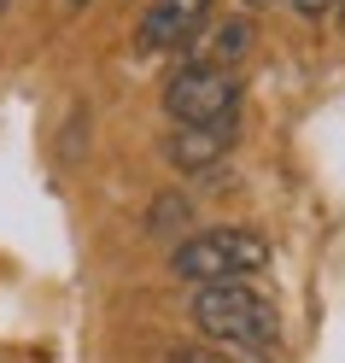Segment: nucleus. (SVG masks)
Segmentation results:
<instances>
[{
    "label": "nucleus",
    "mask_w": 345,
    "mask_h": 363,
    "mask_svg": "<svg viewBox=\"0 0 345 363\" xmlns=\"http://www.w3.org/2000/svg\"><path fill=\"white\" fill-rule=\"evenodd\" d=\"M193 323L199 334H211L217 346L234 352H275L281 346V316L251 281H217V287H193Z\"/></svg>",
    "instance_id": "obj_1"
},
{
    "label": "nucleus",
    "mask_w": 345,
    "mask_h": 363,
    "mask_svg": "<svg viewBox=\"0 0 345 363\" xmlns=\"http://www.w3.org/2000/svg\"><path fill=\"white\" fill-rule=\"evenodd\" d=\"M264 264H269V240L258 229H234V223H222V229H199L188 240H176V252H170V269H176L181 281H193V287L251 281Z\"/></svg>",
    "instance_id": "obj_2"
},
{
    "label": "nucleus",
    "mask_w": 345,
    "mask_h": 363,
    "mask_svg": "<svg viewBox=\"0 0 345 363\" xmlns=\"http://www.w3.org/2000/svg\"><path fill=\"white\" fill-rule=\"evenodd\" d=\"M164 111H170V129H234L240 77L211 71V65H181L164 82Z\"/></svg>",
    "instance_id": "obj_3"
},
{
    "label": "nucleus",
    "mask_w": 345,
    "mask_h": 363,
    "mask_svg": "<svg viewBox=\"0 0 345 363\" xmlns=\"http://www.w3.org/2000/svg\"><path fill=\"white\" fill-rule=\"evenodd\" d=\"M211 18V0H152L141 12V53H164V48H181V41H193V30Z\"/></svg>",
    "instance_id": "obj_4"
},
{
    "label": "nucleus",
    "mask_w": 345,
    "mask_h": 363,
    "mask_svg": "<svg viewBox=\"0 0 345 363\" xmlns=\"http://www.w3.org/2000/svg\"><path fill=\"white\" fill-rule=\"evenodd\" d=\"M251 53V18H205L188 41V65H211V71H234Z\"/></svg>",
    "instance_id": "obj_5"
},
{
    "label": "nucleus",
    "mask_w": 345,
    "mask_h": 363,
    "mask_svg": "<svg viewBox=\"0 0 345 363\" xmlns=\"http://www.w3.org/2000/svg\"><path fill=\"white\" fill-rule=\"evenodd\" d=\"M228 141H234V129H170L164 135V158L181 176H211L228 158Z\"/></svg>",
    "instance_id": "obj_6"
},
{
    "label": "nucleus",
    "mask_w": 345,
    "mask_h": 363,
    "mask_svg": "<svg viewBox=\"0 0 345 363\" xmlns=\"http://www.w3.org/2000/svg\"><path fill=\"white\" fill-rule=\"evenodd\" d=\"M176 223H188V199H158V211H152V229H176Z\"/></svg>",
    "instance_id": "obj_7"
},
{
    "label": "nucleus",
    "mask_w": 345,
    "mask_h": 363,
    "mask_svg": "<svg viewBox=\"0 0 345 363\" xmlns=\"http://www.w3.org/2000/svg\"><path fill=\"white\" fill-rule=\"evenodd\" d=\"M170 363H228V357H222V352H211V346H181Z\"/></svg>",
    "instance_id": "obj_8"
},
{
    "label": "nucleus",
    "mask_w": 345,
    "mask_h": 363,
    "mask_svg": "<svg viewBox=\"0 0 345 363\" xmlns=\"http://www.w3.org/2000/svg\"><path fill=\"white\" fill-rule=\"evenodd\" d=\"M339 0H293V12H305V18H322V12H334Z\"/></svg>",
    "instance_id": "obj_9"
},
{
    "label": "nucleus",
    "mask_w": 345,
    "mask_h": 363,
    "mask_svg": "<svg viewBox=\"0 0 345 363\" xmlns=\"http://www.w3.org/2000/svg\"><path fill=\"white\" fill-rule=\"evenodd\" d=\"M339 30H345V0H339Z\"/></svg>",
    "instance_id": "obj_10"
},
{
    "label": "nucleus",
    "mask_w": 345,
    "mask_h": 363,
    "mask_svg": "<svg viewBox=\"0 0 345 363\" xmlns=\"http://www.w3.org/2000/svg\"><path fill=\"white\" fill-rule=\"evenodd\" d=\"M71 6H88V0H71Z\"/></svg>",
    "instance_id": "obj_11"
},
{
    "label": "nucleus",
    "mask_w": 345,
    "mask_h": 363,
    "mask_svg": "<svg viewBox=\"0 0 345 363\" xmlns=\"http://www.w3.org/2000/svg\"><path fill=\"white\" fill-rule=\"evenodd\" d=\"M0 6H6V0H0Z\"/></svg>",
    "instance_id": "obj_12"
}]
</instances>
